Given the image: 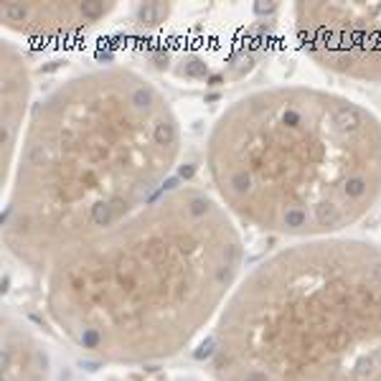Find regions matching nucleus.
Here are the masks:
<instances>
[{
  "label": "nucleus",
  "instance_id": "nucleus-2",
  "mask_svg": "<svg viewBox=\"0 0 381 381\" xmlns=\"http://www.w3.org/2000/svg\"><path fill=\"white\" fill-rule=\"evenodd\" d=\"M241 267V236L193 186L61 254L46 270V310L84 353L115 364L175 356L219 310Z\"/></svg>",
  "mask_w": 381,
  "mask_h": 381
},
{
  "label": "nucleus",
  "instance_id": "nucleus-4",
  "mask_svg": "<svg viewBox=\"0 0 381 381\" xmlns=\"http://www.w3.org/2000/svg\"><path fill=\"white\" fill-rule=\"evenodd\" d=\"M216 381H381V249L312 239L264 259L224 307Z\"/></svg>",
  "mask_w": 381,
  "mask_h": 381
},
{
  "label": "nucleus",
  "instance_id": "nucleus-1",
  "mask_svg": "<svg viewBox=\"0 0 381 381\" xmlns=\"http://www.w3.org/2000/svg\"><path fill=\"white\" fill-rule=\"evenodd\" d=\"M181 152L173 109L125 66L84 72L43 97L20 143L3 219L8 252L36 272L158 196Z\"/></svg>",
  "mask_w": 381,
  "mask_h": 381
},
{
  "label": "nucleus",
  "instance_id": "nucleus-6",
  "mask_svg": "<svg viewBox=\"0 0 381 381\" xmlns=\"http://www.w3.org/2000/svg\"><path fill=\"white\" fill-rule=\"evenodd\" d=\"M112 3H3L5 28L28 38H59L97 26L112 13Z\"/></svg>",
  "mask_w": 381,
  "mask_h": 381
},
{
  "label": "nucleus",
  "instance_id": "nucleus-7",
  "mask_svg": "<svg viewBox=\"0 0 381 381\" xmlns=\"http://www.w3.org/2000/svg\"><path fill=\"white\" fill-rule=\"evenodd\" d=\"M0 61H3V66H0V74H3V145H0V160H3V181H8L31 84H28L26 61L13 43L8 41L3 43Z\"/></svg>",
  "mask_w": 381,
  "mask_h": 381
},
{
  "label": "nucleus",
  "instance_id": "nucleus-5",
  "mask_svg": "<svg viewBox=\"0 0 381 381\" xmlns=\"http://www.w3.org/2000/svg\"><path fill=\"white\" fill-rule=\"evenodd\" d=\"M295 28L303 49L320 66L381 81V3H300Z\"/></svg>",
  "mask_w": 381,
  "mask_h": 381
},
{
  "label": "nucleus",
  "instance_id": "nucleus-3",
  "mask_svg": "<svg viewBox=\"0 0 381 381\" xmlns=\"http://www.w3.org/2000/svg\"><path fill=\"white\" fill-rule=\"evenodd\" d=\"M206 160L239 219L270 234L328 239L381 196V122L335 92L259 89L216 120Z\"/></svg>",
  "mask_w": 381,
  "mask_h": 381
}]
</instances>
